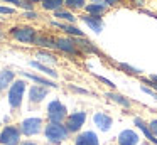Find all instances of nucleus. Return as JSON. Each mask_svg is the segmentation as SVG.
Masks as SVG:
<instances>
[{
  "mask_svg": "<svg viewBox=\"0 0 157 145\" xmlns=\"http://www.w3.org/2000/svg\"><path fill=\"white\" fill-rule=\"evenodd\" d=\"M76 145H98V138L93 132H85L76 138Z\"/></svg>",
  "mask_w": 157,
  "mask_h": 145,
  "instance_id": "10",
  "label": "nucleus"
},
{
  "mask_svg": "<svg viewBox=\"0 0 157 145\" xmlns=\"http://www.w3.org/2000/svg\"><path fill=\"white\" fill-rule=\"evenodd\" d=\"M118 143L120 145H137L139 143V137L132 130H123L118 135Z\"/></svg>",
  "mask_w": 157,
  "mask_h": 145,
  "instance_id": "8",
  "label": "nucleus"
},
{
  "mask_svg": "<svg viewBox=\"0 0 157 145\" xmlns=\"http://www.w3.org/2000/svg\"><path fill=\"white\" fill-rule=\"evenodd\" d=\"M71 90H73V91H78V93H85V94L88 93L86 90H81V88H76V86H71Z\"/></svg>",
  "mask_w": 157,
  "mask_h": 145,
  "instance_id": "34",
  "label": "nucleus"
},
{
  "mask_svg": "<svg viewBox=\"0 0 157 145\" xmlns=\"http://www.w3.org/2000/svg\"><path fill=\"white\" fill-rule=\"evenodd\" d=\"M100 78V81H103V83H105V84H108V86L110 88H115V84H113L112 83V81H108V79H105V78H103V76H98Z\"/></svg>",
  "mask_w": 157,
  "mask_h": 145,
  "instance_id": "32",
  "label": "nucleus"
},
{
  "mask_svg": "<svg viewBox=\"0 0 157 145\" xmlns=\"http://www.w3.org/2000/svg\"><path fill=\"white\" fill-rule=\"evenodd\" d=\"M83 20H85V22L88 24V25L91 27L95 32H100V30H101V27H103L101 19H100V17H96V15H86V17H83Z\"/></svg>",
  "mask_w": 157,
  "mask_h": 145,
  "instance_id": "12",
  "label": "nucleus"
},
{
  "mask_svg": "<svg viewBox=\"0 0 157 145\" xmlns=\"http://www.w3.org/2000/svg\"><path fill=\"white\" fill-rule=\"evenodd\" d=\"M41 125H42L41 118H27V120L22 121L21 130L24 135H29V137H31V135H36V133L41 132Z\"/></svg>",
  "mask_w": 157,
  "mask_h": 145,
  "instance_id": "5",
  "label": "nucleus"
},
{
  "mask_svg": "<svg viewBox=\"0 0 157 145\" xmlns=\"http://www.w3.org/2000/svg\"><path fill=\"white\" fill-rule=\"evenodd\" d=\"M12 36L21 42H34L36 40L34 29H31V27H17L12 30Z\"/></svg>",
  "mask_w": 157,
  "mask_h": 145,
  "instance_id": "6",
  "label": "nucleus"
},
{
  "mask_svg": "<svg viewBox=\"0 0 157 145\" xmlns=\"http://www.w3.org/2000/svg\"><path fill=\"white\" fill-rule=\"evenodd\" d=\"M149 128H150V132L154 133V137H157V120H154L152 123L149 125Z\"/></svg>",
  "mask_w": 157,
  "mask_h": 145,
  "instance_id": "29",
  "label": "nucleus"
},
{
  "mask_svg": "<svg viewBox=\"0 0 157 145\" xmlns=\"http://www.w3.org/2000/svg\"><path fill=\"white\" fill-rule=\"evenodd\" d=\"M25 91V83L24 81H15L9 91V103L12 108H19L22 103V94Z\"/></svg>",
  "mask_w": 157,
  "mask_h": 145,
  "instance_id": "2",
  "label": "nucleus"
},
{
  "mask_svg": "<svg viewBox=\"0 0 157 145\" xmlns=\"http://www.w3.org/2000/svg\"><path fill=\"white\" fill-rule=\"evenodd\" d=\"M34 42H36V44H41V46H46V47H56V44L52 42V40H49V39H42V37H36Z\"/></svg>",
  "mask_w": 157,
  "mask_h": 145,
  "instance_id": "24",
  "label": "nucleus"
},
{
  "mask_svg": "<svg viewBox=\"0 0 157 145\" xmlns=\"http://www.w3.org/2000/svg\"><path fill=\"white\" fill-rule=\"evenodd\" d=\"M54 25L61 27L63 30H66L68 34H73V36H78V37H83V32L78 29V27H73V25H64V24H59V22H54Z\"/></svg>",
  "mask_w": 157,
  "mask_h": 145,
  "instance_id": "17",
  "label": "nucleus"
},
{
  "mask_svg": "<svg viewBox=\"0 0 157 145\" xmlns=\"http://www.w3.org/2000/svg\"><path fill=\"white\" fill-rule=\"evenodd\" d=\"M95 123H96V127H98L100 130L106 132V130H110V127H112V118H110L106 113H96L95 115Z\"/></svg>",
  "mask_w": 157,
  "mask_h": 145,
  "instance_id": "9",
  "label": "nucleus"
},
{
  "mask_svg": "<svg viewBox=\"0 0 157 145\" xmlns=\"http://www.w3.org/2000/svg\"><path fill=\"white\" fill-rule=\"evenodd\" d=\"M56 47H59L61 51L64 52H69V54H75L76 52V44L69 39H58L56 40Z\"/></svg>",
  "mask_w": 157,
  "mask_h": 145,
  "instance_id": "11",
  "label": "nucleus"
},
{
  "mask_svg": "<svg viewBox=\"0 0 157 145\" xmlns=\"http://www.w3.org/2000/svg\"><path fill=\"white\" fill-rule=\"evenodd\" d=\"M117 2H118V0H105V3H108V5H115Z\"/></svg>",
  "mask_w": 157,
  "mask_h": 145,
  "instance_id": "36",
  "label": "nucleus"
},
{
  "mask_svg": "<svg viewBox=\"0 0 157 145\" xmlns=\"http://www.w3.org/2000/svg\"><path fill=\"white\" fill-rule=\"evenodd\" d=\"M5 2H12V3H15V5H19V7H21L22 0H5Z\"/></svg>",
  "mask_w": 157,
  "mask_h": 145,
  "instance_id": "35",
  "label": "nucleus"
},
{
  "mask_svg": "<svg viewBox=\"0 0 157 145\" xmlns=\"http://www.w3.org/2000/svg\"><path fill=\"white\" fill-rule=\"evenodd\" d=\"M150 79H152L154 83H157V74H154V76H150Z\"/></svg>",
  "mask_w": 157,
  "mask_h": 145,
  "instance_id": "37",
  "label": "nucleus"
},
{
  "mask_svg": "<svg viewBox=\"0 0 157 145\" xmlns=\"http://www.w3.org/2000/svg\"><path fill=\"white\" fill-rule=\"evenodd\" d=\"M32 2H39V0H32Z\"/></svg>",
  "mask_w": 157,
  "mask_h": 145,
  "instance_id": "39",
  "label": "nucleus"
},
{
  "mask_svg": "<svg viewBox=\"0 0 157 145\" xmlns=\"http://www.w3.org/2000/svg\"><path fill=\"white\" fill-rule=\"evenodd\" d=\"M86 120V115L83 113V111H76V113H73L71 116L68 118V132H76L81 128V125L85 123Z\"/></svg>",
  "mask_w": 157,
  "mask_h": 145,
  "instance_id": "7",
  "label": "nucleus"
},
{
  "mask_svg": "<svg viewBox=\"0 0 157 145\" xmlns=\"http://www.w3.org/2000/svg\"><path fill=\"white\" fill-rule=\"evenodd\" d=\"M29 94H31V101H41L42 98H46L48 90H46V88H41V86H32L31 91H29Z\"/></svg>",
  "mask_w": 157,
  "mask_h": 145,
  "instance_id": "13",
  "label": "nucleus"
},
{
  "mask_svg": "<svg viewBox=\"0 0 157 145\" xmlns=\"http://www.w3.org/2000/svg\"><path fill=\"white\" fill-rule=\"evenodd\" d=\"M15 10L10 9V7H0V13H7V15H12Z\"/></svg>",
  "mask_w": 157,
  "mask_h": 145,
  "instance_id": "27",
  "label": "nucleus"
},
{
  "mask_svg": "<svg viewBox=\"0 0 157 145\" xmlns=\"http://www.w3.org/2000/svg\"><path fill=\"white\" fill-rule=\"evenodd\" d=\"M12 79H14V73H12V71H9V69L2 71V73H0V91L5 90V88L12 83Z\"/></svg>",
  "mask_w": 157,
  "mask_h": 145,
  "instance_id": "14",
  "label": "nucleus"
},
{
  "mask_svg": "<svg viewBox=\"0 0 157 145\" xmlns=\"http://www.w3.org/2000/svg\"><path fill=\"white\" fill-rule=\"evenodd\" d=\"M66 5L71 7V9H79V7H83V3H85V0H64Z\"/></svg>",
  "mask_w": 157,
  "mask_h": 145,
  "instance_id": "25",
  "label": "nucleus"
},
{
  "mask_svg": "<svg viewBox=\"0 0 157 145\" xmlns=\"http://www.w3.org/2000/svg\"><path fill=\"white\" fill-rule=\"evenodd\" d=\"M95 2H98V0H95Z\"/></svg>",
  "mask_w": 157,
  "mask_h": 145,
  "instance_id": "40",
  "label": "nucleus"
},
{
  "mask_svg": "<svg viewBox=\"0 0 157 145\" xmlns=\"http://www.w3.org/2000/svg\"><path fill=\"white\" fill-rule=\"evenodd\" d=\"M48 116L51 123H61V120L66 116V108L59 101H51L48 106Z\"/></svg>",
  "mask_w": 157,
  "mask_h": 145,
  "instance_id": "3",
  "label": "nucleus"
},
{
  "mask_svg": "<svg viewBox=\"0 0 157 145\" xmlns=\"http://www.w3.org/2000/svg\"><path fill=\"white\" fill-rule=\"evenodd\" d=\"M24 76H27V78H31L32 81H36V83H41V84H44V86H56L52 81H48V79H44V78H39V76H36V74H31V73H24Z\"/></svg>",
  "mask_w": 157,
  "mask_h": 145,
  "instance_id": "21",
  "label": "nucleus"
},
{
  "mask_svg": "<svg viewBox=\"0 0 157 145\" xmlns=\"http://www.w3.org/2000/svg\"><path fill=\"white\" fill-rule=\"evenodd\" d=\"M22 145H36V143H34V142H24Z\"/></svg>",
  "mask_w": 157,
  "mask_h": 145,
  "instance_id": "38",
  "label": "nucleus"
},
{
  "mask_svg": "<svg viewBox=\"0 0 157 145\" xmlns=\"http://www.w3.org/2000/svg\"><path fill=\"white\" fill-rule=\"evenodd\" d=\"M142 83H144V84H149V86H152L154 90H155V93H157V83H154L152 79H144Z\"/></svg>",
  "mask_w": 157,
  "mask_h": 145,
  "instance_id": "30",
  "label": "nucleus"
},
{
  "mask_svg": "<svg viewBox=\"0 0 157 145\" xmlns=\"http://www.w3.org/2000/svg\"><path fill=\"white\" fill-rule=\"evenodd\" d=\"M39 57H41V59H44V61H51V63H54V57L49 56V54H39Z\"/></svg>",
  "mask_w": 157,
  "mask_h": 145,
  "instance_id": "31",
  "label": "nucleus"
},
{
  "mask_svg": "<svg viewBox=\"0 0 157 145\" xmlns=\"http://www.w3.org/2000/svg\"><path fill=\"white\" fill-rule=\"evenodd\" d=\"M86 12H88V13H93V15L98 17L100 13L105 12V5H103V3H90V5L86 7Z\"/></svg>",
  "mask_w": 157,
  "mask_h": 145,
  "instance_id": "16",
  "label": "nucleus"
},
{
  "mask_svg": "<svg viewBox=\"0 0 157 145\" xmlns=\"http://www.w3.org/2000/svg\"><path fill=\"white\" fill-rule=\"evenodd\" d=\"M135 125H137V127H139V128H140V130H142V132H144V135H145V137H147V138H149V140H150V142H152V143H155V145H157V138H155V137H154V133H152V132H150V128H149V127H147V125H145V123H144V121H142V120H140V118H135Z\"/></svg>",
  "mask_w": 157,
  "mask_h": 145,
  "instance_id": "15",
  "label": "nucleus"
},
{
  "mask_svg": "<svg viewBox=\"0 0 157 145\" xmlns=\"http://www.w3.org/2000/svg\"><path fill=\"white\" fill-rule=\"evenodd\" d=\"M21 138V130L15 127H5L0 133V143L2 145H17Z\"/></svg>",
  "mask_w": 157,
  "mask_h": 145,
  "instance_id": "4",
  "label": "nucleus"
},
{
  "mask_svg": "<svg viewBox=\"0 0 157 145\" xmlns=\"http://www.w3.org/2000/svg\"><path fill=\"white\" fill-rule=\"evenodd\" d=\"M56 17L64 19V20H68V22H75V17H73L69 12H64V10H58V12H56Z\"/></svg>",
  "mask_w": 157,
  "mask_h": 145,
  "instance_id": "23",
  "label": "nucleus"
},
{
  "mask_svg": "<svg viewBox=\"0 0 157 145\" xmlns=\"http://www.w3.org/2000/svg\"><path fill=\"white\" fill-rule=\"evenodd\" d=\"M63 2L64 0H42V7L46 10H56L63 5Z\"/></svg>",
  "mask_w": 157,
  "mask_h": 145,
  "instance_id": "19",
  "label": "nucleus"
},
{
  "mask_svg": "<svg viewBox=\"0 0 157 145\" xmlns=\"http://www.w3.org/2000/svg\"><path fill=\"white\" fill-rule=\"evenodd\" d=\"M25 17H27V19H36L37 13H36V12H27V13H25Z\"/></svg>",
  "mask_w": 157,
  "mask_h": 145,
  "instance_id": "33",
  "label": "nucleus"
},
{
  "mask_svg": "<svg viewBox=\"0 0 157 145\" xmlns=\"http://www.w3.org/2000/svg\"><path fill=\"white\" fill-rule=\"evenodd\" d=\"M31 66L32 67H36V69H41L42 73H46V74H49V76H52V78H56L58 74H56V71H52V69H49L48 66H44V64H41V63H37V61H31Z\"/></svg>",
  "mask_w": 157,
  "mask_h": 145,
  "instance_id": "20",
  "label": "nucleus"
},
{
  "mask_svg": "<svg viewBox=\"0 0 157 145\" xmlns=\"http://www.w3.org/2000/svg\"><path fill=\"white\" fill-rule=\"evenodd\" d=\"M75 44H79V46L83 47L85 51H90V52H98V49H96L95 46H93L90 40H85V39H79V40H75Z\"/></svg>",
  "mask_w": 157,
  "mask_h": 145,
  "instance_id": "22",
  "label": "nucleus"
},
{
  "mask_svg": "<svg viewBox=\"0 0 157 145\" xmlns=\"http://www.w3.org/2000/svg\"><path fill=\"white\" fill-rule=\"evenodd\" d=\"M106 96H108L112 101H115V103L122 105V106H130V101H128V100H125V98H123L122 94H118V93H108Z\"/></svg>",
  "mask_w": 157,
  "mask_h": 145,
  "instance_id": "18",
  "label": "nucleus"
},
{
  "mask_svg": "<svg viewBox=\"0 0 157 145\" xmlns=\"http://www.w3.org/2000/svg\"><path fill=\"white\" fill-rule=\"evenodd\" d=\"M120 67H123V69H127L128 73H133V74H139L140 73V69H135V67L128 66V64H120Z\"/></svg>",
  "mask_w": 157,
  "mask_h": 145,
  "instance_id": "26",
  "label": "nucleus"
},
{
  "mask_svg": "<svg viewBox=\"0 0 157 145\" xmlns=\"http://www.w3.org/2000/svg\"><path fill=\"white\" fill-rule=\"evenodd\" d=\"M46 137H48V140L54 142V143H59V142L66 140L68 128H64L61 123H49L46 127Z\"/></svg>",
  "mask_w": 157,
  "mask_h": 145,
  "instance_id": "1",
  "label": "nucleus"
},
{
  "mask_svg": "<svg viewBox=\"0 0 157 145\" xmlns=\"http://www.w3.org/2000/svg\"><path fill=\"white\" fill-rule=\"evenodd\" d=\"M142 91H144V93H149L150 96H154V98L157 100V93H155L154 90H150V88H147V86H142Z\"/></svg>",
  "mask_w": 157,
  "mask_h": 145,
  "instance_id": "28",
  "label": "nucleus"
}]
</instances>
